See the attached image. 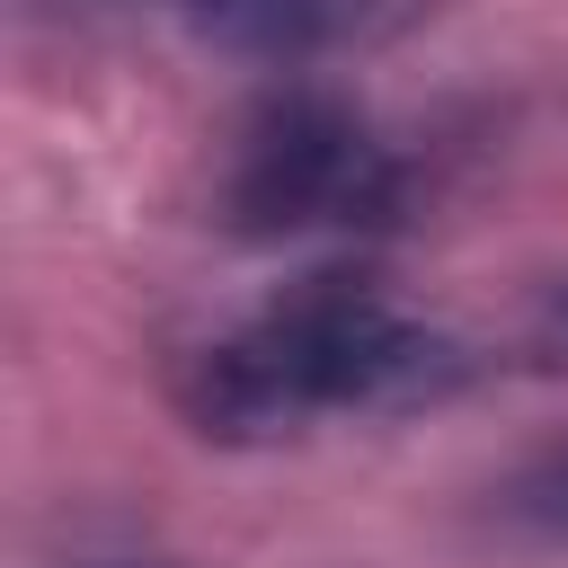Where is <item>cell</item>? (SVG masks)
<instances>
[{"mask_svg":"<svg viewBox=\"0 0 568 568\" xmlns=\"http://www.w3.org/2000/svg\"><path fill=\"white\" fill-rule=\"evenodd\" d=\"M488 373L470 337L408 311L373 275H302L240 328L178 355V408L213 444H275L328 417H399Z\"/></svg>","mask_w":568,"mask_h":568,"instance_id":"cell-1","label":"cell"},{"mask_svg":"<svg viewBox=\"0 0 568 568\" xmlns=\"http://www.w3.org/2000/svg\"><path fill=\"white\" fill-rule=\"evenodd\" d=\"M417 160L337 89H266L222 151V222L240 240H373L399 231Z\"/></svg>","mask_w":568,"mask_h":568,"instance_id":"cell-2","label":"cell"},{"mask_svg":"<svg viewBox=\"0 0 568 568\" xmlns=\"http://www.w3.org/2000/svg\"><path fill=\"white\" fill-rule=\"evenodd\" d=\"M186 36L248 53V62H320L346 44H382L399 36L426 0H160Z\"/></svg>","mask_w":568,"mask_h":568,"instance_id":"cell-3","label":"cell"},{"mask_svg":"<svg viewBox=\"0 0 568 568\" xmlns=\"http://www.w3.org/2000/svg\"><path fill=\"white\" fill-rule=\"evenodd\" d=\"M488 524L524 550H568V435L524 453L497 488H488Z\"/></svg>","mask_w":568,"mask_h":568,"instance_id":"cell-4","label":"cell"},{"mask_svg":"<svg viewBox=\"0 0 568 568\" xmlns=\"http://www.w3.org/2000/svg\"><path fill=\"white\" fill-rule=\"evenodd\" d=\"M532 346H541V355H568V284H550V302H541V328H532Z\"/></svg>","mask_w":568,"mask_h":568,"instance_id":"cell-5","label":"cell"},{"mask_svg":"<svg viewBox=\"0 0 568 568\" xmlns=\"http://www.w3.org/2000/svg\"><path fill=\"white\" fill-rule=\"evenodd\" d=\"M98 568H151V559H98Z\"/></svg>","mask_w":568,"mask_h":568,"instance_id":"cell-6","label":"cell"}]
</instances>
